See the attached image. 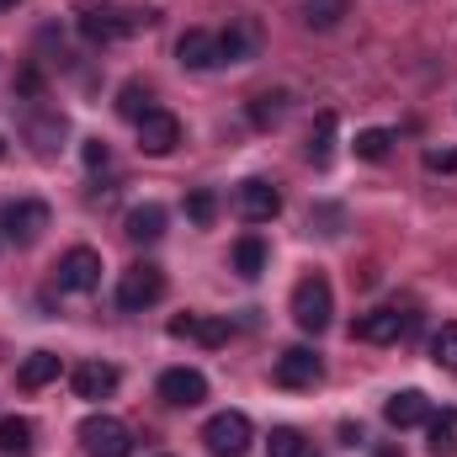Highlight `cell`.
Returning <instances> with one entry per match:
<instances>
[{"label": "cell", "instance_id": "1", "mask_svg": "<svg viewBox=\"0 0 457 457\" xmlns=\"http://www.w3.org/2000/svg\"><path fill=\"white\" fill-rule=\"evenodd\" d=\"M144 27H154V11H128V5H86L80 11V32L91 43H102V48L144 32Z\"/></svg>", "mask_w": 457, "mask_h": 457}, {"label": "cell", "instance_id": "2", "mask_svg": "<svg viewBox=\"0 0 457 457\" xmlns=\"http://www.w3.org/2000/svg\"><path fill=\"white\" fill-rule=\"evenodd\" d=\"M165 298V271L149 266V261H133L122 277H117V309L122 314H144Z\"/></svg>", "mask_w": 457, "mask_h": 457}, {"label": "cell", "instance_id": "3", "mask_svg": "<svg viewBox=\"0 0 457 457\" xmlns=\"http://www.w3.org/2000/svg\"><path fill=\"white\" fill-rule=\"evenodd\" d=\"M330 314H336V293H330V282H325L320 271L303 277V282L293 287V320H298V330L320 336V330L330 325Z\"/></svg>", "mask_w": 457, "mask_h": 457}, {"label": "cell", "instance_id": "4", "mask_svg": "<svg viewBox=\"0 0 457 457\" xmlns=\"http://www.w3.org/2000/svg\"><path fill=\"white\" fill-rule=\"evenodd\" d=\"M250 436H255V426H250L245 410H219V415L203 426V442H208L213 457H245L250 453Z\"/></svg>", "mask_w": 457, "mask_h": 457}, {"label": "cell", "instance_id": "5", "mask_svg": "<svg viewBox=\"0 0 457 457\" xmlns=\"http://www.w3.org/2000/svg\"><path fill=\"white\" fill-rule=\"evenodd\" d=\"M80 447H86V457H133V431L117 415H86Z\"/></svg>", "mask_w": 457, "mask_h": 457}, {"label": "cell", "instance_id": "6", "mask_svg": "<svg viewBox=\"0 0 457 457\" xmlns=\"http://www.w3.org/2000/svg\"><path fill=\"white\" fill-rule=\"evenodd\" d=\"M234 213H239L245 224H271V219L282 213V192H277L271 181L250 176V181H239V187H234Z\"/></svg>", "mask_w": 457, "mask_h": 457}, {"label": "cell", "instance_id": "7", "mask_svg": "<svg viewBox=\"0 0 457 457\" xmlns=\"http://www.w3.org/2000/svg\"><path fill=\"white\" fill-rule=\"evenodd\" d=\"M102 287V255L75 245L59 255V293H96Z\"/></svg>", "mask_w": 457, "mask_h": 457}, {"label": "cell", "instance_id": "8", "mask_svg": "<svg viewBox=\"0 0 457 457\" xmlns=\"http://www.w3.org/2000/svg\"><path fill=\"white\" fill-rule=\"evenodd\" d=\"M271 378H277L282 388H314V383L325 378V361H320V351H314V345H287V351L277 356Z\"/></svg>", "mask_w": 457, "mask_h": 457}, {"label": "cell", "instance_id": "9", "mask_svg": "<svg viewBox=\"0 0 457 457\" xmlns=\"http://www.w3.org/2000/svg\"><path fill=\"white\" fill-rule=\"evenodd\" d=\"M410 330H415V314H399V309H372V314H361L351 325V336L367 345H394V341H404Z\"/></svg>", "mask_w": 457, "mask_h": 457}, {"label": "cell", "instance_id": "10", "mask_svg": "<svg viewBox=\"0 0 457 457\" xmlns=\"http://www.w3.org/2000/svg\"><path fill=\"white\" fill-rule=\"evenodd\" d=\"M160 399L192 410V404L208 399V378H203L197 367H165V372H160Z\"/></svg>", "mask_w": 457, "mask_h": 457}, {"label": "cell", "instance_id": "11", "mask_svg": "<svg viewBox=\"0 0 457 457\" xmlns=\"http://www.w3.org/2000/svg\"><path fill=\"white\" fill-rule=\"evenodd\" d=\"M0 228H5L11 245H32V239L48 228V203H11V208L0 213Z\"/></svg>", "mask_w": 457, "mask_h": 457}, {"label": "cell", "instance_id": "12", "mask_svg": "<svg viewBox=\"0 0 457 457\" xmlns=\"http://www.w3.org/2000/svg\"><path fill=\"white\" fill-rule=\"evenodd\" d=\"M176 59H181V70H219V64H224V59H219V32L187 27L181 43H176Z\"/></svg>", "mask_w": 457, "mask_h": 457}, {"label": "cell", "instance_id": "13", "mask_svg": "<svg viewBox=\"0 0 457 457\" xmlns=\"http://www.w3.org/2000/svg\"><path fill=\"white\" fill-rule=\"evenodd\" d=\"M176 144H181V122H176V112L154 107V112L138 122V149H144V154H170Z\"/></svg>", "mask_w": 457, "mask_h": 457}, {"label": "cell", "instance_id": "14", "mask_svg": "<svg viewBox=\"0 0 457 457\" xmlns=\"http://www.w3.org/2000/svg\"><path fill=\"white\" fill-rule=\"evenodd\" d=\"M117 383H122V372H117L112 361H80L70 372L75 399H107V394H117Z\"/></svg>", "mask_w": 457, "mask_h": 457}, {"label": "cell", "instance_id": "15", "mask_svg": "<svg viewBox=\"0 0 457 457\" xmlns=\"http://www.w3.org/2000/svg\"><path fill=\"white\" fill-rule=\"evenodd\" d=\"M383 420L394 426V431H410V426H426L431 420V399L420 394V388H399L388 404H383Z\"/></svg>", "mask_w": 457, "mask_h": 457}, {"label": "cell", "instance_id": "16", "mask_svg": "<svg viewBox=\"0 0 457 457\" xmlns=\"http://www.w3.org/2000/svg\"><path fill=\"white\" fill-rule=\"evenodd\" d=\"M170 336L176 341H197V345H224L228 320H219V314H176L170 320Z\"/></svg>", "mask_w": 457, "mask_h": 457}, {"label": "cell", "instance_id": "17", "mask_svg": "<svg viewBox=\"0 0 457 457\" xmlns=\"http://www.w3.org/2000/svg\"><path fill=\"white\" fill-rule=\"evenodd\" d=\"M122 234H128L133 245H154V239L165 234V208H160V203H138V208L122 219Z\"/></svg>", "mask_w": 457, "mask_h": 457}, {"label": "cell", "instance_id": "18", "mask_svg": "<svg viewBox=\"0 0 457 457\" xmlns=\"http://www.w3.org/2000/svg\"><path fill=\"white\" fill-rule=\"evenodd\" d=\"M59 372H64V361H59L54 351H32V356L16 367V383H21V388H48Z\"/></svg>", "mask_w": 457, "mask_h": 457}, {"label": "cell", "instance_id": "19", "mask_svg": "<svg viewBox=\"0 0 457 457\" xmlns=\"http://www.w3.org/2000/svg\"><path fill=\"white\" fill-rule=\"evenodd\" d=\"M0 457H32V420L0 415Z\"/></svg>", "mask_w": 457, "mask_h": 457}, {"label": "cell", "instance_id": "20", "mask_svg": "<svg viewBox=\"0 0 457 457\" xmlns=\"http://www.w3.org/2000/svg\"><path fill=\"white\" fill-rule=\"evenodd\" d=\"M234 271H239V277H261V271H266V239H261V234H245V239L234 245Z\"/></svg>", "mask_w": 457, "mask_h": 457}, {"label": "cell", "instance_id": "21", "mask_svg": "<svg viewBox=\"0 0 457 457\" xmlns=\"http://www.w3.org/2000/svg\"><path fill=\"white\" fill-rule=\"evenodd\" d=\"M255 54V27H228V32H219V59L224 64H245Z\"/></svg>", "mask_w": 457, "mask_h": 457}, {"label": "cell", "instance_id": "22", "mask_svg": "<svg viewBox=\"0 0 457 457\" xmlns=\"http://www.w3.org/2000/svg\"><path fill=\"white\" fill-rule=\"evenodd\" d=\"M250 122L255 128H277L282 122V112H287V91H261V96H250Z\"/></svg>", "mask_w": 457, "mask_h": 457}, {"label": "cell", "instance_id": "23", "mask_svg": "<svg viewBox=\"0 0 457 457\" xmlns=\"http://www.w3.org/2000/svg\"><path fill=\"white\" fill-rule=\"evenodd\" d=\"M330 154H336V112H320L314 133H309V160L325 170V165H330Z\"/></svg>", "mask_w": 457, "mask_h": 457}, {"label": "cell", "instance_id": "24", "mask_svg": "<svg viewBox=\"0 0 457 457\" xmlns=\"http://www.w3.org/2000/svg\"><path fill=\"white\" fill-rule=\"evenodd\" d=\"M345 16H351V0H303V21L309 27H341Z\"/></svg>", "mask_w": 457, "mask_h": 457}, {"label": "cell", "instance_id": "25", "mask_svg": "<svg viewBox=\"0 0 457 457\" xmlns=\"http://www.w3.org/2000/svg\"><path fill=\"white\" fill-rule=\"evenodd\" d=\"M351 149H356V160L378 165V160H388V149H394V133H388V128H361Z\"/></svg>", "mask_w": 457, "mask_h": 457}, {"label": "cell", "instance_id": "26", "mask_svg": "<svg viewBox=\"0 0 457 457\" xmlns=\"http://www.w3.org/2000/svg\"><path fill=\"white\" fill-rule=\"evenodd\" d=\"M431 453L436 457H453L457 453V410H431Z\"/></svg>", "mask_w": 457, "mask_h": 457}, {"label": "cell", "instance_id": "27", "mask_svg": "<svg viewBox=\"0 0 457 457\" xmlns=\"http://www.w3.org/2000/svg\"><path fill=\"white\" fill-rule=\"evenodd\" d=\"M266 453L271 457H309V436H303L298 426H277L271 442H266Z\"/></svg>", "mask_w": 457, "mask_h": 457}, {"label": "cell", "instance_id": "28", "mask_svg": "<svg viewBox=\"0 0 457 457\" xmlns=\"http://www.w3.org/2000/svg\"><path fill=\"white\" fill-rule=\"evenodd\" d=\"M187 219L197 228H208L213 219H219V192H208V187H197L192 197H187Z\"/></svg>", "mask_w": 457, "mask_h": 457}, {"label": "cell", "instance_id": "29", "mask_svg": "<svg viewBox=\"0 0 457 457\" xmlns=\"http://www.w3.org/2000/svg\"><path fill=\"white\" fill-rule=\"evenodd\" d=\"M117 112H122L128 122H133V128H138V122H144V117L154 112V107H149L144 86H122V91H117Z\"/></svg>", "mask_w": 457, "mask_h": 457}, {"label": "cell", "instance_id": "30", "mask_svg": "<svg viewBox=\"0 0 457 457\" xmlns=\"http://www.w3.org/2000/svg\"><path fill=\"white\" fill-rule=\"evenodd\" d=\"M431 361L447 367V372H457V325H442V330L431 336Z\"/></svg>", "mask_w": 457, "mask_h": 457}, {"label": "cell", "instance_id": "31", "mask_svg": "<svg viewBox=\"0 0 457 457\" xmlns=\"http://www.w3.org/2000/svg\"><path fill=\"white\" fill-rule=\"evenodd\" d=\"M426 170H447V176H453V170H457V149L431 144V149H426Z\"/></svg>", "mask_w": 457, "mask_h": 457}, {"label": "cell", "instance_id": "32", "mask_svg": "<svg viewBox=\"0 0 457 457\" xmlns=\"http://www.w3.org/2000/svg\"><path fill=\"white\" fill-rule=\"evenodd\" d=\"M16 91H21V96H43V75H37V70H21V75H16Z\"/></svg>", "mask_w": 457, "mask_h": 457}, {"label": "cell", "instance_id": "33", "mask_svg": "<svg viewBox=\"0 0 457 457\" xmlns=\"http://www.w3.org/2000/svg\"><path fill=\"white\" fill-rule=\"evenodd\" d=\"M80 154H86V165H91V170H102V165H107V144H102V138H91Z\"/></svg>", "mask_w": 457, "mask_h": 457}, {"label": "cell", "instance_id": "34", "mask_svg": "<svg viewBox=\"0 0 457 457\" xmlns=\"http://www.w3.org/2000/svg\"><path fill=\"white\" fill-rule=\"evenodd\" d=\"M341 442H345V447H356V442H361V426H351V420H345V426H341Z\"/></svg>", "mask_w": 457, "mask_h": 457}, {"label": "cell", "instance_id": "35", "mask_svg": "<svg viewBox=\"0 0 457 457\" xmlns=\"http://www.w3.org/2000/svg\"><path fill=\"white\" fill-rule=\"evenodd\" d=\"M11 5H16V0H0V11H11Z\"/></svg>", "mask_w": 457, "mask_h": 457}, {"label": "cell", "instance_id": "36", "mask_svg": "<svg viewBox=\"0 0 457 457\" xmlns=\"http://www.w3.org/2000/svg\"><path fill=\"white\" fill-rule=\"evenodd\" d=\"M0 160H5V138H0Z\"/></svg>", "mask_w": 457, "mask_h": 457}]
</instances>
